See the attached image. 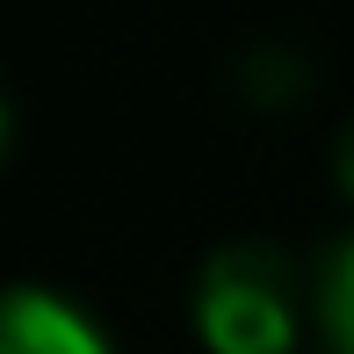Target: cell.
Listing matches in <instances>:
<instances>
[{
	"mask_svg": "<svg viewBox=\"0 0 354 354\" xmlns=\"http://www.w3.org/2000/svg\"><path fill=\"white\" fill-rule=\"evenodd\" d=\"M318 326L354 354V239L326 261V282H318Z\"/></svg>",
	"mask_w": 354,
	"mask_h": 354,
	"instance_id": "3957f363",
	"label": "cell"
},
{
	"mask_svg": "<svg viewBox=\"0 0 354 354\" xmlns=\"http://www.w3.org/2000/svg\"><path fill=\"white\" fill-rule=\"evenodd\" d=\"M333 167H340V188L354 196V123L340 131V152H333Z\"/></svg>",
	"mask_w": 354,
	"mask_h": 354,
	"instance_id": "277c9868",
	"label": "cell"
},
{
	"mask_svg": "<svg viewBox=\"0 0 354 354\" xmlns=\"http://www.w3.org/2000/svg\"><path fill=\"white\" fill-rule=\"evenodd\" d=\"M8 138H15V123H8V94H0V159H8Z\"/></svg>",
	"mask_w": 354,
	"mask_h": 354,
	"instance_id": "5b68a950",
	"label": "cell"
},
{
	"mask_svg": "<svg viewBox=\"0 0 354 354\" xmlns=\"http://www.w3.org/2000/svg\"><path fill=\"white\" fill-rule=\"evenodd\" d=\"M0 354H109V326L37 282L0 289Z\"/></svg>",
	"mask_w": 354,
	"mask_h": 354,
	"instance_id": "7a4b0ae2",
	"label": "cell"
},
{
	"mask_svg": "<svg viewBox=\"0 0 354 354\" xmlns=\"http://www.w3.org/2000/svg\"><path fill=\"white\" fill-rule=\"evenodd\" d=\"M196 333L217 354H289L297 347V304L282 268L261 253H217L196 289Z\"/></svg>",
	"mask_w": 354,
	"mask_h": 354,
	"instance_id": "6da1fadb",
	"label": "cell"
}]
</instances>
